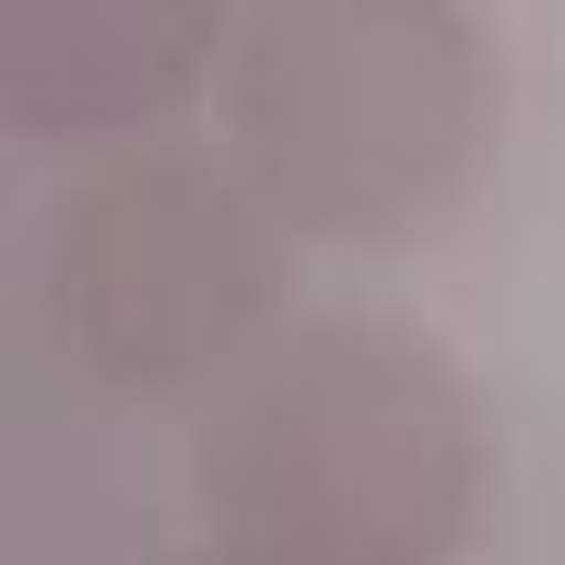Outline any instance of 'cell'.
<instances>
[{
	"mask_svg": "<svg viewBox=\"0 0 565 565\" xmlns=\"http://www.w3.org/2000/svg\"><path fill=\"white\" fill-rule=\"evenodd\" d=\"M291 230L230 150L168 132L62 159L18 247L35 353L88 406H194L282 327Z\"/></svg>",
	"mask_w": 565,
	"mask_h": 565,
	"instance_id": "3",
	"label": "cell"
},
{
	"mask_svg": "<svg viewBox=\"0 0 565 565\" xmlns=\"http://www.w3.org/2000/svg\"><path fill=\"white\" fill-rule=\"evenodd\" d=\"M238 0H0V124L44 159L168 132L221 71Z\"/></svg>",
	"mask_w": 565,
	"mask_h": 565,
	"instance_id": "4",
	"label": "cell"
},
{
	"mask_svg": "<svg viewBox=\"0 0 565 565\" xmlns=\"http://www.w3.org/2000/svg\"><path fill=\"white\" fill-rule=\"evenodd\" d=\"M221 150L318 247H415L486 177L503 62L468 0H238Z\"/></svg>",
	"mask_w": 565,
	"mask_h": 565,
	"instance_id": "2",
	"label": "cell"
},
{
	"mask_svg": "<svg viewBox=\"0 0 565 565\" xmlns=\"http://www.w3.org/2000/svg\"><path fill=\"white\" fill-rule=\"evenodd\" d=\"M177 486L194 539L247 565H441L477 539L494 441L441 335L318 309L185 406Z\"/></svg>",
	"mask_w": 565,
	"mask_h": 565,
	"instance_id": "1",
	"label": "cell"
}]
</instances>
